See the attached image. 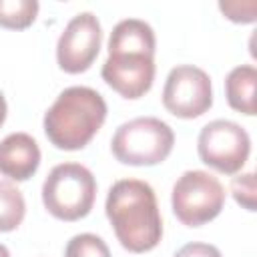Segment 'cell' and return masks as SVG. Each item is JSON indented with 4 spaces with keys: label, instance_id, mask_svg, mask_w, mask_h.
<instances>
[{
    "label": "cell",
    "instance_id": "1",
    "mask_svg": "<svg viewBox=\"0 0 257 257\" xmlns=\"http://www.w3.org/2000/svg\"><path fill=\"white\" fill-rule=\"evenodd\" d=\"M106 219L118 243L131 253L153 251L163 239V219L153 187L141 179L112 183L104 201Z\"/></svg>",
    "mask_w": 257,
    "mask_h": 257
},
{
    "label": "cell",
    "instance_id": "2",
    "mask_svg": "<svg viewBox=\"0 0 257 257\" xmlns=\"http://www.w3.org/2000/svg\"><path fill=\"white\" fill-rule=\"evenodd\" d=\"M106 120V102L90 86H68L44 112V133L60 151L84 149Z\"/></svg>",
    "mask_w": 257,
    "mask_h": 257
},
{
    "label": "cell",
    "instance_id": "3",
    "mask_svg": "<svg viewBox=\"0 0 257 257\" xmlns=\"http://www.w3.org/2000/svg\"><path fill=\"white\" fill-rule=\"evenodd\" d=\"M96 199V181L80 163H60L50 169L42 183L44 209L58 221L84 219Z\"/></svg>",
    "mask_w": 257,
    "mask_h": 257
},
{
    "label": "cell",
    "instance_id": "4",
    "mask_svg": "<svg viewBox=\"0 0 257 257\" xmlns=\"http://www.w3.org/2000/svg\"><path fill=\"white\" fill-rule=\"evenodd\" d=\"M173 147V128L157 116H139L126 120L110 139L112 157L131 167H155L171 155Z\"/></svg>",
    "mask_w": 257,
    "mask_h": 257
},
{
    "label": "cell",
    "instance_id": "5",
    "mask_svg": "<svg viewBox=\"0 0 257 257\" xmlns=\"http://www.w3.org/2000/svg\"><path fill=\"white\" fill-rule=\"evenodd\" d=\"M225 187L207 171H185L173 185L171 207L185 227H201L223 211Z\"/></svg>",
    "mask_w": 257,
    "mask_h": 257
},
{
    "label": "cell",
    "instance_id": "6",
    "mask_svg": "<svg viewBox=\"0 0 257 257\" xmlns=\"http://www.w3.org/2000/svg\"><path fill=\"white\" fill-rule=\"evenodd\" d=\"M197 153L201 163L221 175H237L251 155L249 133L227 118L207 122L197 139Z\"/></svg>",
    "mask_w": 257,
    "mask_h": 257
},
{
    "label": "cell",
    "instance_id": "7",
    "mask_svg": "<svg viewBox=\"0 0 257 257\" xmlns=\"http://www.w3.org/2000/svg\"><path fill=\"white\" fill-rule=\"evenodd\" d=\"M163 106L177 118L203 116L213 106L211 76L193 64L175 66L163 86Z\"/></svg>",
    "mask_w": 257,
    "mask_h": 257
},
{
    "label": "cell",
    "instance_id": "8",
    "mask_svg": "<svg viewBox=\"0 0 257 257\" xmlns=\"http://www.w3.org/2000/svg\"><path fill=\"white\" fill-rule=\"evenodd\" d=\"M102 28L92 12L70 18L56 42V62L66 74H80L92 66L100 52Z\"/></svg>",
    "mask_w": 257,
    "mask_h": 257
},
{
    "label": "cell",
    "instance_id": "9",
    "mask_svg": "<svg viewBox=\"0 0 257 257\" xmlns=\"http://www.w3.org/2000/svg\"><path fill=\"white\" fill-rule=\"evenodd\" d=\"M155 72H157L155 56L120 52L106 56L100 76L122 98L137 100L151 90Z\"/></svg>",
    "mask_w": 257,
    "mask_h": 257
},
{
    "label": "cell",
    "instance_id": "10",
    "mask_svg": "<svg viewBox=\"0 0 257 257\" xmlns=\"http://www.w3.org/2000/svg\"><path fill=\"white\" fill-rule=\"evenodd\" d=\"M40 167V147L28 133H10L0 141V175L22 183Z\"/></svg>",
    "mask_w": 257,
    "mask_h": 257
},
{
    "label": "cell",
    "instance_id": "11",
    "mask_svg": "<svg viewBox=\"0 0 257 257\" xmlns=\"http://www.w3.org/2000/svg\"><path fill=\"white\" fill-rule=\"evenodd\" d=\"M157 38L151 24L139 18H124L120 20L108 38V54H120V52H135V54H147L155 56Z\"/></svg>",
    "mask_w": 257,
    "mask_h": 257
},
{
    "label": "cell",
    "instance_id": "12",
    "mask_svg": "<svg viewBox=\"0 0 257 257\" xmlns=\"http://www.w3.org/2000/svg\"><path fill=\"white\" fill-rule=\"evenodd\" d=\"M255 88H257V70L253 64H239L229 70L225 78V96L233 110L253 116L257 110Z\"/></svg>",
    "mask_w": 257,
    "mask_h": 257
},
{
    "label": "cell",
    "instance_id": "13",
    "mask_svg": "<svg viewBox=\"0 0 257 257\" xmlns=\"http://www.w3.org/2000/svg\"><path fill=\"white\" fill-rule=\"evenodd\" d=\"M26 215V201L20 189L0 179V233H10L20 227Z\"/></svg>",
    "mask_w": 257,
    "mask_h": 257
},
{
    "label": "cell",
    "instance_id": "14",
    "mask_svg": "<svg viewBox=\"0 0 257 257\" xmlns=\"http://www.w3.org/2000/svg\"><path fill=\"white\" fill-rule=\"evenodd\" d=\"M36 0H0V26L8 30H24L38 16Z\"/></svg>",
    "mask_w": 257,
    "mask_h": 257
},
{
    "label": "cell",
    "instance_id": "15",
    "mask_svg": "<svg viewBox=\"0 0 257 257\" xmlns=\"http://www.w3.org/2000/svg\"><path fill=\"white\" fill-rule=\"evenodd\" d=\"M64 257H110V249L102 237L94 233H78L66 243Z\"/></svg>",
    "mask_w": 257,
    "mask_h": 257
},
{
    "label": "cell",
    "instance_id": "16",
    "mask_svg": "<svg viewBox=\"0 0 257 257\" xmlns=\"http://www.w3.org/2000/svg\"><path fill=\"white\" fill-rule=\"evenodd\" d=\"M231 195L245 211H255V175L253 173H239L231 181Z\"/></svg>",
    "mask_w": 257,
    "mask_h": 257
},
{
    "label": "cell",
    "instance_id": "17",
    "mask_svg": "<svg viewBox=\"0 0 257 257\" xmlns=\"http://www.w3.org/2000/svg\"><path fill=\"white\" fill-rule=\"evenodd\" d=\"M219 10L223 16L235 24H253L257 14L255 0H233V2H219Z\"/></svg>",
    "mask_w": 257,
    "mask_h": 257
},
{
    "label": "cell",
    "instance_id": "18",
    "mask_svg": "<svg viewBox=\"0 0 257 257\" xmlns=\"http://www.w3.org/2000/svg\"><path fill=\"white\" fill-rule=\"evenodd\" d=\"M173 257H223L221 251L211 243H187L183 245Z\"/></svg>",
    "mask_w": 257,
    "mask_h": 257
},
{
    "label": "cell",
    "instance_id": "19",
    "mask_svg": "<svg viewBox=\"0 0 257 257\" xmlns=\"http://www.w3.org/2000/svg\"><path fill=\"white\" fill-rule=\"evenodd\" d=\"M6 114H8V104H6V98H4V94H2V90H0V126L4 124Z\"/></svg>",
    "mask_w": 257,
    "mask_h": 257
},
{
    "label": "cell",
    "instance_id": "20",
    "mask_svg": "<svg viewBox=\"0 0 257 257\" xmlns=\"http://www.w3.org/2000/svg\"><path fill=\"white\" fill-rule=\"evenodd\" d=\"M0 257H10V251L6 249V245L0 243Z\"/></svg>",
    "mask_w": 257,
    "mask_h": 257
}]
</instances>
